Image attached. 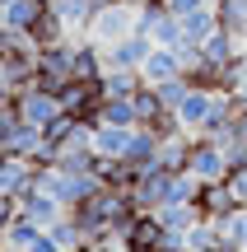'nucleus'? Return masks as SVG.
<instances>
[{
  "mask_svg": "<svg viewBox=\"0 0 247 252\" xmlns=\"http://www.w3.org/2000/svg\"><path fill=\"white\" fill-rule=\"evenodd\" d=\"M19 206H24V215H28V220H37L42 229H47V224H56V220L65 215V206L52 196V191H42V187H28L24 196H19Z\"/></svg>",
  "mask_w": 247,
  "mask_h": 252,
  "instance_id": "obj_10",
  "label": "nucleus"
},
{
  "mask_svg": "<svg viewBox=\"0 0 247 252\" xmlns=\"http://www.w3.org/2000/svg\"><path fill=\"white\" fill-rule=\"evenodd\" d=\"M47 9V0H5V24L14 28V33L28 37V28L37 24V14Z\"/></svg>",
  "mask_w": 247,
  "mask_h": 252,
  "instance_id": "obj_18",
  "label": "nucleus"
},
{
  "mask_svg": "<svg viewBox=\"0 0 247 252\" xmlns=\"http://www.w3.org/2000/svg\"><path fill=\"white\" fill-rule=\"evenodd\" d=\"M47 234L56 238V248H61V252H80L84 243H89V238H84V229L75 224L70 215H61V220H56V224H47Z\"/></svg>",
  "mask_w": 247,
  "mask_h": 252,
  "instance_id": "obj_22",
  "label": "nucleus"
},
{
  "mask_svg": "<svg viewBox=\"0 0 247 252\" xmlns=\"http://www.w3.org/2000/svg\"><path fill=\"white\" fill-rule=\"evenodd\" d=\"M126 163H136L140 173L154 168V163H159V135L145 131V126H136V135H131V150H126Z\"/></svg>",
  "mask_w": 247,
  "mask_h": 252,
  "instance_id": "obj_15",
  "label": "nucleus"
},
{
  "mask_svg": "<svg viewBox=\"0 0 247 252\" xmlns=\"http://www.w3.org/2000/svg\"><path fill=\"white\" fill-rule=\"evenodd\" d=\"M19 215H24V206H19V196H14V191H0V234H5V229L14 224Z\"/></svg>",
  "mask_w": 247,
  "mask_h": 252,
  "instance_id": "obj_28",
  "label": "nucleus"
},
{
  "mask_svg": "<svg viewBox=\"0 0 247 252\" xmlns=\"http://www.w3.org/2000/svg\"><path fill=\"white\" fill-rule=\"evenodd\" d=\"M136 14H140V5L112 0V5H103L98 14H93V24H89V37H98L103 47H108V42H117V37L136 33Z\"/></svg>",
  "mask_w": 247,
  "mask_h": 252,
  "instance_id": "obj_2",
  "label": "nucleus"
},
{
  "mask_svg": "<svg viewBox=\"0 0 247 252\" xmlns=\"http://www.w3.org/2000/svg\"><path fill=\"white\" fill-rule=\"evenodd\" d=\"M154 215H159V224H164L168 234H192V229H196V224L205 220V215H201L196 206H159Z\"/></svg>",
  "mask_w": 247,
  "mask_h": 252,
  "instance_id": "obj_17",
  "label": "nucleus"
},
{
  "mask_svg": "<svg viewBox=\"0 0 247 252\" xmlns=\"http://www.w3.org/2000/svg\"><path fill=\"white\" fill-rule=\"evenodd\" d=\"M205 5H220V0H205Z\"/></svg>",
  "mask_w": 247,
  "mask_h": 252,
  "instance_id": "obj_33",
  "label": "nucleus"
},
{
  "mask_svg": "<svg viewBox=\"0 0 247 252\" xmlns=\"http://www.w3.org/2000/svg\"><path fill=\"white\" fill-rule=\"evenodd\" d=\"M0 70H5V80L14 84V94H19V89H28V84H37V47L24 37L14 52L0 56Z\"/></svg>",
  "mask_w": 247,
  "mask_h": 252,
  "instance_id": "obj_6",
  "label": "nucleus"
},
{
  "mask_svg": "<svg viewBox=\"0 0 247 252\" xmlns=\"http://www.w3.org/2000/svg\"><path fill=\"white\" fill-rule=\"evenodd\" d=\"M168 182H173V173L168 168H145L136 178V187H131V196H136V206L140 210H159V206H168Z\"/></svg>",
  "mask_w": 247,
  "mask_h": 252,
  "instance_id": "obj_7",
  "label": "nucleus"
},
{
  "mask_svg": "<svg viewBox=\"0 0 247 252\" xmlns=\"http://www.w3.org/2000/svg\"><path fill=\"white\" fill-rule=\"evenodd\" d=\"M65 37H75V33L65 28V19L56 14L52 5H47L42 14H37V24L28 28V42H33V47H56V42H65Z\"/></svg>",
  "mask_w": 247,
  "mask_h": 252,
  "instance_id": "obj_11",
  "label": "nucleus"
},
{
  "mask_svg": "<svg viewBox=\"0 0 247 252\" xmlns=\"http://www.w3.org/2000/svg\"><path fill=\"white\" fill-rule=\"evenodd\" d=\"M196 210H201L205 220H229L233 210H238V196L229 191V182H201V196H196Z\"/></svg>",
  "mask_w": 247,
  "mask_h": 252,
  "instance_id": "obj_8",
  "label": "nucleus"
},
{
  "mask_svg": "<svg viewBox=\"0 0 247 252\" xmlns=\"http://www.w3.org/2000/svg\"><path fill=\"white\" fill-rule=\"evenodd\" d=\"M164 5H168V14H177V19H187V14H192V9H201L205 0H164Z\"/></svg>",
  "mask_w": 247,
  "mask_h": 252,
  "instance_id": "obj_29",
  "label": "nucleus"
},
{
  "mask_svg": "<svg viewBox=\"0 0 247 252\" xmlns=\"http://www.w3.org/2000/svg\"><path fill=\"white\" fill-rule=\"evenodd\" d=\"M47 5H52V0H47Z\"/></svg>",
  "mask_w": 247,
  "mask_h": 252,
  "instance_id": "obj_34",
  "label": "nucleus"
},
{
  "mask_svg": "<svg viewBox=\"0 0 247 252\" xmlns=\"http://www.w3.org/2000/svg\"><path fill=\"white\" fill-rule=\"evenodd\" d=\"M220 28V14H215V5H201V9H192V14L182 19V42H196L201 47L205 37Z\"/></svg>",
  "mask_w": 247,
  "mask_h": 252,
  "instance_id": "obj_16",
  "label": "nucleus"
},
{
  "mask_svg": "<svg viewBox=\"0 0 247 252\" xmlns=\"http://www.w3.org/2000/svg\"><path fill=\"white\" fill-rule=\"evenodd\" d=\"M220 150H224V163H229V168L247 163V140H243L238 131H233V135H224V140H220Z\"/></svg>",
  "mask_w": 247,
  "mask_h": 252,
  "instance_id": "obj_27",
  "label": "nucleus"
},
{
  "mask_svg": "<svg viewBox=\"0 0 247 252\" xmlns=\"http://www.w3.org/2000/svg\"><path fill=\"white\" fill-rule=\"evenodd\" d=\"M154 89H159V98H164V108H168V112H177V108H182V98L192 94V84H187V75H177V80L154 84Z\"/></svg>",
  "mask_w": 247,
  "mask_h": 252,
  "instance_id": "obj_25",
  "label": "nucleus"
},
{
  "mask_svg": "<svg viewBox=\"0 0 247 252\" xmlns=\"http://www.w3.org/2000/svg\"><path fill=\"white\" fill-rule=\"evenodd\" d=\"M24 252H61V248H56V238H52V234L42 229V234H37V238H33V243H28Z\"/></svg>",
  "mask_w": 247,
  "mask_h": 252,
  "instance_id": "obj_30",
  "label": "nucleus"
},
{
  "mask_svg": "<svg viewBox=\"0 0 247 252\" xmlns=\"http://www.w3.org/2000/svg\"><path fill=\"white\" fill-rule=\"evenodd\" d=\"M182 75V56H177V47H154L149 52V61L140 65V80L145 84H168Z\"/></svg>",
  "mask_w": 247,
  "mask_h": 252,
  "instance_id": "obj_9",
  "label": "nucleus"
},
{
  "mask_svg": "<svg viewBox=\"0 0 247 252\" xmlns=\"http://www.w3.org/2000/svg\"><path fill=\"white\" fill-rule=\"evenodd\" d=\"M201 52H205V61H215V65H229L233 56L243 52V47H238V37H233L229 28H215V33L201 42Z\"/></svg>",
  "mask_w": 247,
  "mask_h": 252,
  "instance_id": "obj_19",
  "label": "nucleus"
},
{
  "mask_svg": "<svg viewBox=\"0 0 247 252\" xmlns=\"http://www.w3.org/2000/svg\"><path fill=\"white\" fill-rule=\"evenodd\" d=\"M215 14H220V28H229L233 37H247V0H220Z\"/></svg>",
  "mask_w": 247,
  "mask_h": 252,
  "instance_id": "obj_23",
  "label": "nucleus"
},
{
  "mask_svg": "<svg viewBox=\"0 0 247 252\" xmlns=\"http://www.w3.org/2000/svg\"><path fill=\"white\" fill-rule=\"evenodd\" d=\"M131 135H136V126H93V150L103 159H126Z\"/></svg>",
  "mask_w": 247,
  "mask_h": 252,
  "instance_id": "obj_12",
  "label": "nucleus"
},
{
  "mask_svg": "<svg viewBox=\"0 0 247 252\" xmlns=\"http://www.w3.org/2000/svg\"><path fill=\"white\" fill-rule=\"evenodd\" d=\"M187 173H196L201 182H224V178H229V163H224V150H220V140H205V135H192Z\"/></svg>",
  "mask_w": 247,
  "mask_h": 252,
  "instance_id": "obj_3",
  "label": "nucleus"
},
{
  "mask_svg": "<svg viewBox=\"0 0 247 252\" xmlns=\"http://www.w3.org/2000/svg\"><path fill=\"white\" fill-rule=\"evenodd\" d=\"M238 135L247 140V103H238Z\"/></svg>",
  "mask_w": 247,
  "mask_h": 252,
  "instance_id": "obj_31",
  "label": "nucleus"
},
{
  "mask_svg": "<svg viewBox=\"0 0 247 252\" xmlns=\"http://www.w3.org/2000/svg\"><path fill=\"white\" fill-rule=\"evenodd\" d=\"M37 234H42V224H37V220H28V215H19V220H14V224H9V229H5L0 238H5L9 248H19V252H24V248L33 243V238H37Z\"/></svg>",
  "mask_w": 247,
  "mask_h": 252,
  "instance_id": "obj_24",
  "label": "nucleus"
},
{
  "mask_svg": "<svg viewBox=\"0 0 247 252\" xmlns=\"http://www.w3.org/2000/svg\"><path fill=\"white\" fill-rule=\"evenodd\" d=\"M0 28H5V0H0Z\"/></svg>",
  "mask_w": 247,
  "mask_h": 252,
  "instance_id": "obj_32",
  "label": "nucleus"
},
{
  "mask_svg": "<svg viewBox=\"0 0 247 252\" xmlns=\"http://www.w3.org/2000/svg\"><path fill=\"white\" fill-rule=\"evenodd\" d=\"M220 229H224V234H229L238 248H247V206H238L229 220H220Z\"/></svg>",
  "mask_w": 247,
  "mask_h": 252,
  "instance_id": "obj_26",
  "label": "nucleus"
},
{
  "mask_svg": "<svg viewBox=\"0 0 247 252\" xmlns=\"http://www.w3.org/2000/svg\"><path fill=\"white\" fill-rule=\"evenodd\" d=\"M103 84H108V98H136V89H140L145 80H140V70L108 65V70H103Z\"/></svg>",
  "mask_w": 247,
  "mask_h": 252,
  "instance_id": "obj_21",
  "label": "nucleus"
},
{
  "mask_svg": "<svg viewBox=\"0 0 247 252\" xmlns=\"http://www.w3.org/2000/svg\"><path fill=\"white\" fill-rule=\"evenodd\" d=\"M136 33L154 37L159 47H182V19L168 14L164 0H149V5H140V14H136Z\"/></svg>",
  "mask_w": 247,
  "mask_h": 252,
  "instance_id": "obj_1",
  "label": "nucleus"
},
{
  "mask_svg": "<svg viewBox=\"0 0 247 252\" xmlns=\"http://www.w3.org/2000/svg\"><path fill=\"white\" fill-rule=\"evenodd\" d=\"M154 37H145V33H126V37H117V42H108L103 47V61L108 65H121V70H140V65L149 61V52H154Z\"/></svg>",
  "mask_w": 247,
  "mask_h": 252,
  "instance_id": "obj_5",
  "label": "nucleus"
},
{
  "mask_svg": "<svg viewBox=\"0 0 247 252\" xmlns=\"http://www.w3.org/2000/svg\"><path fill=\"white\" fill-rule=\"evenodd\" d=\"M210 108H215V94L210 89H192V94H187V98H182V108H177V122H182V131H201V122L205 117H210Z\"/></svg>",
  "mask_w": 247,
  "mask_h": 252,
  "instance_id": "obj_13",
  "label": "nucleus"
},
{
  "mask_svg": "<svg viewBox=\"0 0 247 252\" xmlns=\"http://www.w3.org/2000/svg\"><path fill=\"white\" fill-rule=\"evenodd\" d=\"M52 9L65 19V28H70V33H89L93 14H98V0H52Z\"/></svg>",
  "mask_w": 247,
  "mask_h": 252,
  "instance_id": "obj_14",
  "label": "nucleus"
},
{
  "mask_svg": "<svg viewBox=\"0 0 247 252\" xmlns=\"http://www.w3.org/2000/svg\"><path fill=\"white\" fill-rule=\"evenodd\" d=\"M14 108H19V117H24L28 126H37V131H42L47 122L61 117V98L47 94V89H37V84H28V89L14 94Z\"/></svg>",
  "mask_w": 247,
  "mask_h": 252,
  "instance_id": "obj_4",
  "label": "nucleus"
},
{
  "mask_svg": "<svg viewBox=\"0 0 247 252\" xmlns=\"http://www.w3.org/2000/svg\"><path fill=\"white\" fill-rule=\"evenodd\" d=\"M93 122H98V126H140L136 98H103V108H98Z\"/></svg>",
  "mask_w": 247,
  "mask_h": 252,
  "instance_id": "obj_20",
  "label": "nucleus"
}]
</instances>
